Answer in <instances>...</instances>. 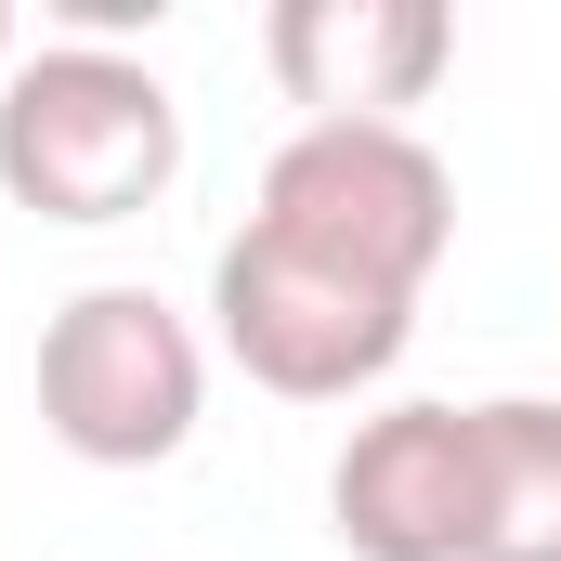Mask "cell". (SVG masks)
I'll list each match as a JSON object with an SVG mask.
<instances>
[{
    "label": "cell",
    "mask_w": 561,
    "mask_h": 561,
    "mask_svg": "<svg viewBox=\"0 0 561 561\" xmlns=\"http://www.w3.org/2000/svg\"><path fill=\"white\" fill-rule=\"evenodd\" d=\"M183 170V105L144 53L39 39L0 66V196L39 222H131Z\"/></svg>",
    "instance_id": "cell-1"
},
{
    "label": "cell",
    "mask_w": 561,
    "mask_h": 561,
    "mask_svg": "<svg viewBox=\"0 0 561 561\" xmlns=\"http://www.w3.org/2000/svg\"><path fill=\"white\" fill-rule=\"evenodd\" d=\"M249 222L287 236V249H313V262H340V275H379V287L419 300L444 275V249H457V170L419 131H392V118H300L262 157Z\"/></svg>",
    "instance_id": "cell-2"
},
{
    "label": "cell",
    "mask_w": 561,
    "mask_h": 561,
    "mask_svg": "<svg viewBox=\"0 0 561 561\" xmlns=\"http://www.w3.org/2000/svg\"><path fill=\"white\" fill-rule=\"evenodd\" d=\"M209 340H222L262 392H287V405H353L366 379L405 366L419 300L379 287V275H340V262L287 249L262 222H236L222 262H209Z\"/></svg>",
    "instance_id": "cell-3"
},
{
    "label": "cell",
    "mask_w": 561,
    "mask_h": 561,
    "mask_svg": "<svg viewBox=\"0 0 561 561\" xmlns=\"http://www.w3.org/2000/svg\"><path fill=\"white\" fill-rule=\"evenodd\" d=\"M209 405V340L157 287H79L39 327V431L79 470H157L196 444Z\"/></svg>",
    "instance_id": "cell-4"
},
{
    "label": "cell",
    "mask_w": 561,
    "mask_h": 561,
    "mask_svg": "<svg viewBox=\"0 0 561 561\" xmlns=\"http://www.w3.org/2000/svg\"><path fill=\"white\" fill-rule=\"evenodd\" d=\"M327 523L353 561H483V419L379 405L327 470Z\"/></svg>",
    "instance_id": "cell-5"
},
{
    "label": "cell",
    "mask_w": 561,
    "mask_h": 561,
    "mask_svg": "<svg viewBox=\"0 0 561 561\" xmlns=\"http://www.w3.org/2000/svg\"><path fill=\"white\" fill-rule=\"evenodd\" d=\"M262 66L313 118H392L405 131V105H431V79L457 66V13L444 0H275Z\"/></svg>",
    "instance_id": "cell-6"
},
{
    "label": "cell",
    "mask_w": 561,
    "mask_h": 561,
    "mask_svg": "<svg viewBox=\"0 0 561 561\" xmlns=\"http://www.w3.org/2000/svg\"><path fill=\"white\" fill-rule=\"evenodd\" d=\"M483 419V561H561V405L496 392Z\"/></svg>",
    "instance_id": "cell-7"
},
{
    "label": "cell",
    "mask_w": 561,
    "mask_h": 561,
    "mask_svg": "<svg viewBox=\"0 0 561 561\" xmlns=\"http://www.w3.org/2000/svg\"><path fill=\"white\" fill-rule=\"evenodd\" d=\"M0 66H13V13H0Z\"/></svg>",
    "instance_id": "cell-8"
}]
</instances>
